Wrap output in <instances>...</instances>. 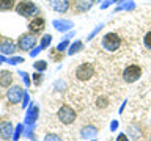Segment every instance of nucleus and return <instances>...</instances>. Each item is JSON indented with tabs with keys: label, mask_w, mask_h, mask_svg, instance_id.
Instances as JSON below:
<instances>
[{
	"label": "nucleus",
	"mask_w": 151,
	"mask_h": 141,
	"mask_svg": "<svg viewBox=\"0 0 151 141\" xmlns=\"http://www.w3.org/2000/svg\"><path fill=\"white\" fill-rule=\"evenodd\" d=\"M101 47L109 53H115V52L121 47V38L118 33H106L101 39Z\"/></svg>",
	"instance_id": "nucleus-1"
},
{
	"label": "nucleus",
	"mask_w": 151,
	"mask_h": 141,
	"mask_svg": "<svg viewBox=\"0 0 151 141\" xmlns=\"http://www.w3.org/2000/svg\"><path fill=\"white\" fill-rule=\"evenodd\" d=\"M57 118H58V121L63 125H71L76 122V119H77V113H76V110L73 107L61 105L58 108V111H57Z\"/></svg>",
	"instance_id": "nucleus-2"
},
{
	"label": "nucleus",
	"mask_w": 151,
	"mask_h": 141,
	"mask_svg": "<svg viewBox=\"0 0 151 141\" xmlns=\"http://www.w3.org/2000/svg\"><path fill=\"white\" fill-rule=\"evenodd\" d=\"M76 78L80 80V82H88V80L93 78L94 75V68L91 63H82L80 66H77V69H76Z\"/></svg>",
	"instance_id": "nucleus-3"
},
{
	"label": "nucleus",
	"mask_w": 151,
	"mask_h": 141,
	"mask_svg": "<svg viewBox=\"0 0 151 141\" xmlns=\"http://www.w3.org/2000/svg\"><path fill=\"white\" fill-rule=\"evenodd\" d=\"M142 77V68L139 64H129L123 70V80L126 83H135Z\"/></svg>",
	"instance_id": "nucleus-4"
},
{
	"label": "nucleus",
	"mask_w": 151,
	"mask_h": 141,
	"mask_svg": "<svg viewBox=\"0 0 151 141\" xmlns=\"http://www.w3.org/2000/svg\"><path fill=\"white\" fill-rule=\"evenodd\" d=\"M16 11L24 17H32V16H35V14L40 13V8H38L33 2H30V0H22V2L16 6Z\"/></svg>",
	"instance_id": "nucleus-5"
},
{
	"label": "nucleus",
	"mask_w": 151,
	"mask_h": 141,
	"mask_svg": "<svg viewBox=\"0 0 151 141\" xmlns=\"http://www.w3.org/2000/svg\"><path fill=\"white\" fill-rule=\"evenodd\" d=\"M36 44V35L33 33H27V35H22L17 41V47L21 50H30L33 46Z\"/></svg>",
	"instance_id": "nucleus-6"
},
{
	"label": "nucleus",
	"mask_w": 151,
	"mask_h": 141,
	"mask_svg": "<svg viewBox=\"0 0 151 141\" xmlns=\"http://www.w3.org/2000/svg\"><path fill=\"white\" fill-rule=\"evenodd\" d=\"M24 93H25V91H24L21 86H13V88H9V89H8V93H6L8 102H9V103H13V105H16V103L22 102Z\"/></svg>",
	"instance_id": "nucleus-7"
},
{
	"label": "nucleus",
	"mask_w": 151,
	"mask_h": 141,
	"mask_svg": "<svg viewBox=\"0 0 151 141\" xmlns=\"http://www.w3.org/2000/svg\"><path fill=\"white\" fill-rule=\"evenodd\" d=\"M14 133V125L9 121H0V138L3 141H9Z\"/></svg>",
	"instance_id": "nucleus-8"
},
{
	"label": "nucleus",
	"mask_w": 151,
	"mask_h": 141,
	"mask_svg": "<svg viewBox=\"0 0 151 141\" xmlns=\"http://www.w3.org/2000/svg\"><path fill=\"white\" fill-rule=\"evenodd\" d=\"M38 113H40V107L35 103H30L25 113V125H35L38 121Z\"/></svg>",
	"instance_id": "nucleus-9"
},
{
	"label": "nucleus",
	"mask_w": 151,
	"mask_h": 141,
	"mask_svg": "<svg viewBox=\"0 0 151 141\" xmlns=\"http://www.w3.org/2000/svg\"><path fill=\"white\" fill-rule=\"evenodd\" d=\"M98 132H99L98 127H94L91 124H85V125H82L79 135H80V138H83V140H93L98 136Z\"/></svg>",
	"instance_id": "nucleus-10"
},
{
	"label": "nucleus",
	"mask_w": 151,
	"mask_h": 141,
	"mask_svg": "<svg viewBox=\"0 0 151 141\" xmlns=\"http://www.w3.org/2000/svg\"><path fill=\"white\" fill-rule=\"evenodd\" d=\"M44 27H46L44 19L42 17H35V19H32L30 25H28V31L33 33V35H40V33L44 30Z\"/></svg>",
	"instance_id": "nucleus-11"
},
{
	"label": "nucleus",
	"mask_w": 151,
	"mask_h": 141,
	"mask_svg": "<svg viewBox=\"0 0 151 141\" xmlns=\"http://www.w3.org/2000/svg\"><path fill=\"white\" fill-rule=\"evenodd\" d=\"M49 5L55 13H66L71 6V2L69 0H49Z\"/></svg>",
	"instance_id": "nucleus-12"
},
{
	"label": "nucleus",
	"mask_w": 151,
	"mask_h": 141,
	"mask_svg": "<svg viewBox=\"0 0 151 141\" xmlns=\"http://www.w3.org/2000/svg\"><path fill=\"white\" fill-rule=\"evenodd\" d=\"M94 5V0H77L74 5V13H85V11H88L90 8H91Z\"/></svg>",
	"instance_id": "nucleus-13"
},
{
	"label": "nucleus",
	"mask_w": 151,
	"mask_h": 141,
	"mask_svg": "<svg viewBox=\"0 0 151 141\" xmlns=\"http://www.w3.org/2000/svg\"><path fill=\"white\" fill-rule=\"evenodd\" d=\"M14 49H16L14 42H13L11 39H8V38H5V39L0 42V53H3V55H11V53H14Z\"/></svg>",
	"instance_id": "nucleus-14"
},
{
	"label": "nucleus",
	"mask_w": 151,
	"mask_h": 141,
	"mask_svg": "<svg viewBox=\"0 0 151 141\" xmlns=\"http://www.w3.org/2000/svg\"><path fill=\"white\" fill-rule=\"evenodd\" d=\"M13 83V74L9 70H0V86L9 88Z\"/></svg>",
	"instance_id": "nucleus-15"
},
{
	"label": "nucleus",
	"mask_w": 151,
	"mask_h": 141,
	"mask_svg": "<svg viewBox=\"0 0 151 141\" xmlns=\"http://www.w3.org/2000/svg\"><path fill=\"white\" fill-rule=\"evenodd\" d=\"M54 27H55V30H58V31H68V30L73 28V22L57 19V21H54Z\"/></svg>",
	"instance_id": "nucleus-16"
},
{
	"label": "nucleus",
	"mask_w": 151,
	"mask_h": 141,
	"mask_svg": "<svg viewBox=\"0 0 151 141\" xmlns=\"http://www.w3.org/2000/svg\"><path fill=\"white\" fill-rule=\"evenodd\" d=\"M127 136L135 141H139L142 138V130H140V125L139 124H132L129 125V129H127Z\"/></svg>",
	"instance_id": "nucleus-17"
},
{
	"label": "nucleus",
	"mask_w": 151,
	"mask_h": 141,
	"mask_svg": "<svg viewBox=\"0 0 151 141\" xmlns=\"http://www.w3.org/2000/svg\"><path fill=\"white\" fill-rule=\"evenodd\" d=\"M82 47H83L82 41H76L74 44H71V46H69V50H68V53H69V55H74V53H77V52H80V50H82Z\"/></svg>",
	"instance_id": "nucleus-18"
},
{
	"label": "nucleus",
	"mask_w": 151,
	"mask_h": 141,
	"mask_svg": "<svg viewBox=\"0 0 151 141\" xmlns=\"http://www.w3.org/2000/svg\"><path fill=\"white\" fill-rule=\"evenodd\" d=\"M14 0H0V9L6 11V9H13Z\"/></svg>",
	"instance_id": "nucleus-19"
},
{
	"label": "nucleus",
	"mask_w": 151,
	"mask_h": 141,
	"mask_svg": "<svg viewBox=\"0 0 151 141\" xmlns=\"http://www.w3.org/2000/svg\"><path fill=\"white\" fill-rule=\"evenodd\" d=\"M50 42H52V36L50 35H44L41 38V49H46V47H49L50 46Z\"/></svg>",
	"instance_id": "nucleus-20"
},
{
	"label": "nucleus",
	"mask_w": 151,
	"mask_h": 141,
	"mask_svg": "<svg viewBox=\"0 0 151 141\" xmlns=\"http://www.w3.org/2000/svg\"><path fill=\"white\" fill-rule=\"evenodd\" d=\"M22 132H24L22 124H17L16 129H14V133H13V141H19V136L22 135Z\"/></svg>",
	"instance_id": "nucleus-21"
},
{
	"label": "nucleus",
	"mask_w": 151,
	"mask_h": 141,
	"mask_svg": "<svg viewBox=\"0 0 151 141\" xmlns=\"http://www.w3.org/2000/svg\"><path fill=\"white\" fill-rule=\"evenodd\" d=\"M33 66H35V69L38 70V72H44V70L47 69V63H46V61H42V60L36 61V63L33 64Z\"/></svg>",
	"instance_id": "nucleus-22"
},
{
	"label": "nucleus",
	"mask_w": 151,
	"mask_h": 141,
	"mask_svg": "<svg viewBox=\"0 0 151 141\" xmlns=\"http://www.w3.org/2000/svg\"><path fill=\"white\" fill-rule=\"evenodd\" d=\"M42 80H44V75L36 70V72L33 74V83H35L36 86H38V85H41V83H42Z\"/></svg>",
	"instance_id": "nucleus-23"
},
{
	"label": "nucleus",
	"mask_w": 151,
	"mask_h": 141,
	"mask_svg": "<svg viewBox=\"0 0 151 141\" xmlns=\"http://www.w3.org/2000/svg\"><path fill=\"white\" fill-rule=\"evenodd\" d=\"M96 105H98V108H106L107 105H109V99L107 97H98V100H96Z\"/></svg>",
	"instance_id": "nucleus-24"
},
{
	"label": "nucleus",
	"mask_w": 151,
	"mask_h": 141,
	"mask_svg": "<svg viewBox=\"0 0 151 141\" xmlns=\"http://www.w3.org/2000/svg\"><path fill=\"white\" fill-rule=\"evenodd\" d=\"M135 8V5H134V2H127V3H123V5H120V6L116 8V11H121V9H134Z\"/></svg>",
	"instance_id": "nucleus-25"
},
{
	"label": "nucleus",
	"mask_w": 151,
	"mask_h": 141,
	"mask_svg": "<svg viewBox=\"0 0 151 141\" xmlns=\"http://www.w3.org/2000/svg\"><path fill=\"white\" fill-rule=\"evenodd\" d=\"M143 44L148 50H151V31H148L146 35L143 36Z\"/></svg>",
	"instance_id": "nucleus-26"
},
{
	"label": "nucleus",
	"mask_w": 151,
	"mask_h": 141,
	"mask_svg": "<svg viewBox=\"0 0 151 141\" xmlns=\"http://www.w3.org/2000/svg\"><path fill=\"white\" fill-rule=\"evenodd\" d=\"M42 141H63V138H60V136L55 135V133H49V135L44 136V140H42Z\"/></svg>",
	"instance_id": "nucleus-27"
},
{
	"label": "nucleus",
	"mask_w": 151,
	"mask_h": 141,
	"mask_svg": "<svg viewBox=\"0 0 151 141\" xmlns=\"http://www.w3.org/2000/svg\"><path fill=\"white\" fill-rule=\"evenodd\" d=\"M27 107H30V96L25 91L24 93V99H22V108H27Z\"/></svg>",
	"instance_id": "nucleus-28"
},
{
	"label": "nucleus",
	"mask_w": 151,
	"mask_h": 141,
	"mask_svg": "<svg viewBox=\"0 0 151 141\" xmlns=\"http://www.w3.org/2000/svg\"><path fill=\"white\" fill-rule=\"evenodd\" d=\"M66 47H68V39H65V41H61L58 46H57V52H61V53H63V50H66Z\"/></svg>",
	"instance_id": "nucleus-29"
},
{
	"label": "nucleus",
	"mask_w": 151,
	"mask_h": 141,
	"mask_svg": "<svg viewBox=\"0 0 151 141\" xmlns=\"http://www.w3.org/2000/svg\"><path fill=\"white\" fill-rule=\"evenodd\" d=\"M9 64H19V63H24V58H19V56H13V58L8 60Z\"/></svg>",
	"instance_id": "nucleus-30"
},
{
	"label": "nucleus",
	"mask_w": 151,
	"mask_h": 141,
	"mask_svg": "<svg viewBox=\"0 0 151 141\" xmlns=\"http://www.w3.org/2000/svg\"><path fill=\"white\" fill-rule=\"evenodd\" d=\"M19 74H21L22 75V80H24V82H25V86H30V77H28V74L27 72H19Z\"/></svg>",
	"instance_id": "nucleus-31"
},
{
	"label": "nucleus",
	"mask_w": 151,
	"mask_h": 141,
	"mask_svg": "<svg viewBox=\"0 0 151 141\" xmlns=\"http://www.w3.org/2000/svg\"><path fill=\"white\" fill-rule=\"evenodd\" d=\"M102 27H104V25H102V24H99V25H98V27H96V28H94V30L91 31V35H90V36L87 38V39H91V38H93V36H96V35H98V33H99V30H101V28H102Z\"/></svg>",
	"instance_id": "nucleus-32"
},
{
	"label": "nucleus",
	"mask_w": 151,
	"mask_h": 141,
	"mask_svg": "<svg viewBox=\"0 0 151 141\" xmlns=\"http://www.w3.org/2000/svg\"><path fill=\"white\" fill-rule=\"evenodd\" d=\"M65 89V83L63 82H57L55 83V91H63Z\"/></svg>",
	"instance_id": "nucleus-33"
},
{
	"label": "nucleus",
	"mask_w": 151,
	"mask_h": 141,
	"mask_svg": "<svg viewBox=\"0 0 151 141\" xmlns=\"http://www.w3.org/2000/svg\"><path fill=\"white\" fill-rule=\"evenodd\" d=\"M116 141H129V136H127L126 133H120L118 138H116Z\"/></svg>",
	"instance_id": "nucleus-34"
},
{
	"label": "nucleus",
	"mask_w": 151,
	"mask_h": 141,
	"mask_svg": "<svg viewBox=\"0 0 151 141\" xmlns=\"http://www.w3.org/2000/svg\"><path fill=\"white\" fill-rule=\"evenodd\" d=\"M116 129H118V121L115 119V121L110 122V132H115Z\"/></svg>",
	"instance_id": "nucleus-35"
},
{
	"label": "nucleus",
	"mask_w": 151,
	"mask_h": 141,
	"mask_svg": "<svg viewBox=\"0 0 151 141\" xmlns=\"http://www.w3.org/2000/svg\"><path fill=\"white\" fill-rule=\"evenodd\" d=\"M40 52H41V47H36V49H33V50L30 52V55H32V56H35L36 53H40Z\"/></svg>",
	"instance_id": "nucleus-36"
},
{
	"label": "nucleus",
	"mask_w": 151,
	"mask_h": 141,
	"mask_svg": "<svg viewBox=\"0 0 151 141\" xmlns=\"http://www.w3.org/2000/svg\"><path fill=\"white\" fill-rule=\"evenodd\" d=\"M124 107H126V102H123V105H121V108H120V113H123V110H124Z\"/></svg>",
	"instance_id": "nucleus-37"
},
{
	"label": "nucleus",
	"mask_w": 151,
	"mask_h": 141,
	"mask_svg": "<svg viewBox=\"0 0 151 141\" xmlns=\"http://www.w3.org/2000/svg\"><path fill=\"white\" fill-rule=\"evenodd\" d=\"M5 61H6V60H5V56L0 55V63H5Z\"/></svg>",
	"instance_id": "nucleus-38"
},
{
	"label": "nucleus",
	"mask_w": 151,
	"mask_h": 141,
	"mask_svg": "<svg viewBox=\"0 0 151 141\" xmlns=\"http://www.w3.org/2000/svg\"><path fill=\"white\" fill-rule=\"evenodd\" d=\"M113 3H120V2H123V0H112Z\"/></svg>",
	"instance_id": "nucleus-39"
},
{
	"label": "nucleus",
	"mask_w": 151,
	"mask_h": 141,
	"mask_svg": "<svg viewBox=\"0 0 151 141\" xmlns=\"http://www.w3.org/2000/svg\"><path fill=\"white\" fill-rule=\"evenodd\" d=\"M90 141H98V140H96V138H93V140H90Z\"/></svg>",
	"instance_id": "nucleus-40"
},
{
	"label": "nucleus",
	"mask_w": 151,
	"mask_h": 141,
	"mask_svg": "<svg viewBox=\"0 0 151 141\" xmlns=\"http://www.w3.org/2000/svg\"><path fill=\"white\" fill-rule=\"evenodd\" d=\"M148 141H151V135H150V140H148Z\"/></svg>",
	"instance_id": "nucleus-41"
}]
</instances>
